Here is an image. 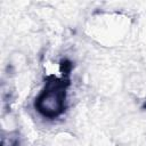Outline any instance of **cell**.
Masks as SVG:
<instances>
[{"mask_svg":"<svg viewBox=\"0 0 146 146\" xmlns=\"http://www.w3.org/2000/svg\"><path fill=\"white\" fill-rule=\"evenodd\" d=\"M66 104V82L64 79L50 78L46 88L35 100L36 111L47 119H55L64 112Z\"/></svg>","mask_w":146,"mask_h":146,"instance_id":"cell-1","label":"cell"}]
</instances>
